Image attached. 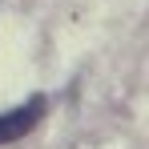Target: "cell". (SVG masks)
I'll list each match as a JSON object with an SVG mask.
<instances>
[{"instance_id":"cell-1","label":"cell","mask_w":149,"mask_h":149,"mask_svg":"<svg viewBox=\"0 0 149 149\" xmlns=\"http://www.w3.org/2000/svg\"><path fill=\"white\" fill-rule=\"evenodd\" d=\"M45 109H49V97H28L24 105H16V109H8V113H0V145H12V141H20L24 133H32L40 117H45Z\"/></svg>"}]
</instances>
